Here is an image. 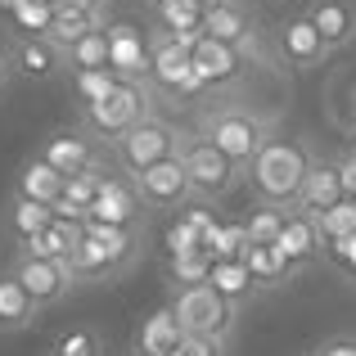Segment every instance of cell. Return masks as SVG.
Masks as SVG:
<instances>
[{
    "label": "cell",
    "mask_w": 356,
    "mask_h": 356,
    "mask_svg": "<svg viewBox=\"0 0 356 356\" xmlns=\"http://www.w3.org/2000/svg\"><path fill=\"white\" fill-rule=\"evenodd\" d=\"M194 136L208 140L217 154H226L230 163H239L248 172V163L261 154L270 136H280V122L261 108H248V104H208L199 113V127Z\"/></svg>",
    "instance_id": "1"
},
{
    "label": "cell",
    "mask_w": 356,
    "mask_h": 356,
    "mask_svg": "<svg viewBox=\"0 0 356 356\" xmlns=\"http://www.w3.org/2000/svg\"><path fill=\"white\" fill-rule=\"evenodd\" d=\"M307 167H312V149L302 140L289 136H270L261 145V154L248 163V185L257 194V203H275V208H293L298 190L307 181Z\"/></svg>",
    "instance_id": "2"
},
{
    "label": "cell",
    "mask_w": 356,
    "mask_h": 356,
    "mask_svg": "<svg viewBox=\"0 0 356 356\" xmlns=\"http://www.w3.org/2000/svg\"><path fill=\"white\" fill-rule=\"evenodd\" d=\"M176 158H181V167H185L194 203H221L248 181V172H243L239 163H230L208 140H199L194 131H181V127H176Z\"/></svg>",
    "instance_id": "3"
},
{
    "label": "cell",
    "mask_w": 356,
    "mask_h": 356,
    "mask_svg": "<svg viewBox=\"0 0 356 356\" xmlns=\"http://www.w3.org/2000/svg\"><path fill=\"white\" fill-rule=\"evenodd\" d=\"M154 104H158V95L149 90L145 77H122L99 104H81V131H90L99 145H108V140H118L127 127H136L140 118L158 113Z\"/></svg>",
    "instance_id": "4"
},
{
    "label": "cell",
    "mask_w": 356,
    "mask_h": 356,
    "mask_svg": "<svg viewBox=\"0 0 356 356\" xmlns=\"http://www.w3.org/2000/svg\"><path fill=\"white\" fill-rule=\"evenodd\" d=\"M104 149L113 154V163H118L122 176H140L145 167L176 158V127L167 118L149 113V118H140L136 127H127L118 140H108Z\"/></svg>",
    "instance_id": "5"
},
{
    "label": "cell",
    "mask_w": 356,
    "mask_h": 356,
    "mask_svg": "<svg viewBox=\"0 0 356 356\" xmlns=\"http://www.w3.org/2000/svg\"><path fill=\"white\" fill-rule=\"evenodd\" d=\"M145 50H149V63H145V81L154 95H181V99H194L203 95L199 77H194V63H190V45L176 41L167 32H149L145 36Z\"/></svg>",
    "instance_id": "6"
},
{
    "label": "cell",
    "mask_w": 356,
    "mask_h": 356,
    "mask_svg": "<svg viewBox=\"0 0 356 356\" xmlns=\"http://www.w3.org/2000/svg\"><path fill=\"white\" fill-rule=\"evenodd\" d=\"M172 316L181 321L185 334H199V339H217L226 343L239 325V307L226 302L212 284H190V289H176L172 302Z\"/></svg>",
    "instance_id": "7"
},
{
    "label": "cell",
    "mask_w": 356,
    "mask_h": 356,
    "mask_svg": "<svg viewBox=\"0 0 356 356\" xmlns=\"http://www.w3.org/2000/svg\"><path fill=\"white\" fill-rule=\"evenodd\" d=\"M203 36L230 45L235 54H243V63H252V59H257V63H270V59H275V54L266 50V41H261L252 14L239 5V0H226V5L203 9Z\"/></svg>",
    "instance_id": "8"
},
{
    "label": "cell",
    "mask_w": 356,
    "mask_h": 356,
    "mask_svg": "<svg viewBox=\"0 0 356 356\" xmlns=\"http://www.w3.org/2000/svg\"><path fill=\"white\" fill-rule=\"evenodd\" d=\"M127 181H131V190H136L140 208H149V212H181L185 203H194L181 158L154 163V167H145L140 176H127Z\"/></svg>",
    "instance_id": "9"
},
{
    "label": "cell",
    "mask_w": 356,
    "mask_h": 356,
    "mask_svg": "<svg viewBox=\"0 0 356 356\" xmlns=\"http://www.w3.org/2000/svg\"><path fill=\"white\" fill-rule=\"evenodd\" d=\"M9 275L27 289V298H32L41 312H45V307H59L63 298L77 289L68 261H59V257H27V252H18L14 266H9Z\"/></svg>",
    "instance_id": "10"
},
{
    "label": "cell",
    "mask_w": 356,
    "mask_h": 356,
    "mask_svg": "<svg viewBox=\"0 0 356 356\" xmlns=\"http://www.w3.org/2000/svg\"><path fill=\"white\" fill-rule=\"evenodd\" d=\"M36 158L50 163L54 172L68 181V176H81V172H90V167L104 163V145L81 127H63V131H50V136L41 140V154Z\"/></svg>",
    "instance_id": "11"
},
{
    "label": "cell",
    "mask_w": 356,
    "mask_h": 356,
    "mask_svg": "<svg viewBox=\"0 0 356 356\" xmlns=\"http://www.w3.org/2000/svg\"><path fill=\"white\" fill-rule=\"evenodd\" d=\"M5 63H9V77H23V81H50V77H59V68H63V54L54 50L45 36H23V32H14L5 45Z\"/></svg>",
    "instance_id": "12"
},
{
    "label": "cell",
    "mask_w": 356,
    "mask_h": 356,
    "mask_svg": "<svg viewBox=\"0 0 356 356\" xmlns=\"http://www.w3.org/2000/svg\"><path fill=\"white\" fill-rule=\"evenodd\" d=\"M270 248L280 252V261H284V270H289V280L298 275V270H307L316 257H321V230H316V217H307V212H293L289 208V217H284V226H280V235Z\"/></svg>",
    "instance_id": "13"
},
{
    "label": "cell",
    "mask_w": 356,
    "mask_h": 356,
    "mask_svg": "<svg viewBox=\"0 0 356 356\" xmlns=\"http://www.w3.org/2000/svg\"><path fill=\"white\" fill-rule=\"evenodd\" d=\"M275 59H284L293 72H307V68H321V63L330 59V50H325L321 32H316L302 14H293L275 27Z\"/></svg>",
    "instance_id": "14"
},
{
    "label": "cell",
    "mask_w": 356,
    "mask_h": 356,
    "mask_svg": "<svg viewBox=\"0 0 356 356\" xmlns=\"http://www.w3.org/2000/svg\"><path fill=\"white\" fill-rule=\"evenodd\" d=\"M190 63H194V77H199L203 90H226L235 86V81L243 77V54H235L230 45L212 41V36H199V41L190 45Z\"/></svg>",
    "instance_id": "15"
},
{
    "label": "cell",
    "mask_w": 356,
    "mask_h": 356,
    "mask_svg": "<svg viewBox=\"0 0 356 356\" xmlns=\"http://www.w3.org/2000/svg\"><path fill=\"white\" fill-rule=\"evenodd\" d=\"M302 18L321 32L325 50H348L356 41V0H312L302 9Z\"/></svg>",
    "instance_id": "16"
},
{
    "label": "cell",
    "mask_w": 356,
    "mask_h": 356,
    "mask_svg": "<svg viewBox=\"0 0 356 356\" xmlns=\"http://www.w3.org/2000/svg\"><path fill=\"white\" fill-rule=\"evenodd\" d=\"M140 199L136 190H131L127 176H108L104 185H99L95 203H90L86 221H99V226H140Z\"/></svg>",
    "instance_id": "17"
},
{
    "label": "cell",
    "mask_w": 356,
    "mask_h": 356,
    "mask_svg": "<svg viewBox=\"0 0 356 356\" xmlns=\"http://www.w3.org/2000/svg\"><path fill=\"white\" fill-rule=\"evenodd\" d=\"M334 203H343L339 163H330V158H312V167H307V181H302V190H298V199H293V212L321 217V212L334 208Z\"/></svg>",
    "instance_id": "18"
},
{
    "label": "cell",
    "mask_w": 356,
    "mask_h": 356,
    "mask_svg": "<svg viewBox=\"0 0 356 356\" xmlns=\"http://www.w3.org/2000/svg\"><path fill=\"white\" fill-rule=\"evenodd\" d=\"M181 339H185V330H181V321L172 316V307H158V312H149L145 321H140L136 352L140 356H176Z\"/></svg>",
    "instance_id": "19"
},
{
    "label": "cell",
    "mask_w": 356,
    "mask_h": 356,
    "mask_svg": "<svg viewBox=\"0 0 356 356\" xmlns=\"http://www.w3.org/2000/svg\"><path fill=\"white\" fill-rule=\"evenodd\" d=\"M63 261H68L77 289H81V284H104V280H118V275H122V266H118V261L108 257V252L99 248L90 235H81L77 243H72V252H68Z\"/></svg>",
    "instance_id": "20"
},
{
    "label": "cell",
    "mask_w": 356,
    "mask_h": 356,
    "mask_svg": "<svg viewBox=\"0 0 356 356\" xmlns=\"http://www.w3.org/2000/svg\"><path fill=\"white\" fill-rule=\"evenodd\" d=\"M158 32L176 36V41L194 45L203 36V0H167V5H154Z\"/></svg>",
    "instance_id": "21"
},
{
    "label": "cell",
    "mask_w": 356,
    "mask_h": 356,
    "mask_svg": "<svg viewBox=\"0 0 356 356\" xmlns=\"http://www.w3.org/2000/svg\"><path fill=\"white\" fill-rule=\"evenodd\" d=\"M99 27H108V23H104V18H95V14H86V9L54 5V18H50V32H45V41H50L59 54H68L72 45L81 41V36L99 32Z\"/></svg>",
    "instance_id": "22"
},
{
    "label": "cell",
    "mask_w": 356,
    "mask_h": 356,
    "mask_svg": "<svg viewBox=\"0 0 356 356\" xmlns=\"http://www.w3.org/2000/svg\"><path fill=\"white\" fill-rule=\"evenodd\" d=\"M145 63H149L145 36L136 27H108V68L118 77H145Z\"/></svg>",
    "instance_id": "23"
},
{
    "label": "cell",
    "mask_w": 356,
    "mask_h": 356,
    "mask_svg": "<svg viewBox=\"0 0 356 356\" xmlns=\"http://www.w3.org/2000/svg\"><path fill=\"white\" fill-rule=\"evenodd\" d=\"M14 194H18V199H32V203L54 208V199L63 194V176L54 172L50 163H41V158H27L23 172L14 176Z\"/></svg>",
    "instance_id": "24"
},
{
    "label": "cell",
    "mask_w": 356,
    "mask_h": 356,
    "mask_svg": "<svg viewBox=\"0 0 356 356\" xmlns=\"http://www.w3.org/2000/svg\"><path fill=\"white\" fill-rule=\"evenodd\" d=\"M41 316V307L27 298V289L18 284L14 275H0V334H18V330H27V325Z\"/></svg>",
    "instance_id": "25"
},
{
    "label": "cell",
    "mask_w": 356,
    "mask_h": 356,
    "mask_svg": "<svg viewBox=\"0 0 356 356\" xmlns=\"http://www.w3.org/2000/svg\"><path fill=\"white\" fill-rule=\"evenodd\" d=\"M239 261H243V270L252 275V284H257V289H275V284H284V280H289L284 261H280V252L270 248V243H243Z\"/></svg>",
    "instance_id": "26"
},
{
    "label": "cell",
    "mask_w": 356,
    "mask_h": 356,
    "mask_svg": "<svg viewBox=\"0 0 356 356\" xmlns=\"http://www.w3.org/2000/svg\"><path fill=\"white\" fill-rule=\"evenodd\" d=\"M86 235L95 239L122 270H127L131 261H136V252H140V226H99V221H86Z\"/></svg>",
    "instance_id": "27"
},
{
    "label": "cell",
    "mask_w": 356,
    "mask_h": 356,
    "mask_svg": "<svg viewBox=\"0 0 356 356\" xmlns=\"http://www.w3.org/2000/svg\"><path fill=\"white\" fill-rule=\"evenodd\" d=\"M208 284L217 289L226 302H235V307H243L252 293H257V284H252V275L243 270V261H239V257H230V261H212Z\"/></svg>",
    "instance_id": "28"
},
{
    "label": "cell",
    "mask_w": 356,
    "mask_h": 356,
    "mask_svg": "<svg viewBox=\"0 0 356 356\" xmlns=\"http://www.w3.org/2000/svg\"><path fill=\"white\" fill-rule=\"evenodd\" d=\"M5 221H9V235L23 243V239L41 235V230L54 221V212L45 208V203H32V199H18V194H14V199H9V217Z\"/></svg>",
    "instance_id": "29"
},
{
    "label": "cell",
    "mask_w": 356,
    "mask_h": 356,
    "mask_svg": "<svg viewBox=\"0 0 356 356\" xmlns=\"http://www.w3.org/2000/svg\"><path fill=\"white\" fill-rule=\"evenodd\" d=\"M284 217H289V208H275V203H252L248 217L239 221V226H243V243H275Z\"/></svg>",
    "instance_id": "30"
},
{
    "label": "cell",
    "mask_w": 356,
    "mask_h": 356,
    "mask_svg": "<svg viewBox=\"0 0 356 356\" xmlns=\"http://www.w3.org/2000/svg\"><path fill=\"white\" fill-rule=\"evenodd\" d=\"M63 68L72 72H90V68H108V27H99V32L81 36L77 45H72L68 54H63Z\"/></svg>",
    "instance_id": "31"
},
{
    "label": "cell",
    "mask_w": 356,
    "mask_h": 356,
    "mask_svg": "<svg viewBox=\"0 0 356 356\" xmlns=\"http://www.w3.org/2000/svg\"><path fill=\"white\" fill-rule=\"evenodd\" d=\"M316 230H321V243H334V239L356 235V208H352V199H343V203H334V208H325L321 217H316Z\"/></svg>",
    "instance_id": "32"
},
{
    "label": "cell",
    "mask_w": 356,
    "mask_h": 356,
    "mask_svg": "<svg viewBox=\"0 0 356 356\" xmlns=\"http://www.w3.org/2000/svg\"><path fill=\"white\" fill-rule=\"evenodd\" d=\"M118 72L113 68H90V72H72V90H77V104H99L108 90L118 86Z\"/></svg>",
    "instance_id": "33"
},
{
    "label": "cell",
    "mask_w": 356,
    "mask_h": 356,
    "mask_svg": "<svg viewBox=\"0 0 356 356\" xmlns=\"http://www.w3.org/2000/svg\"><path fill=\"white\" fill-rule=\"evenodd\" d=\"M9 18H14V32L45 36V32H50V18H54V5H50V0H23Z\"/></svg>",
    "instance_id": "34"
},
{
    "label": "cell",
    "mask_w": 356,
    "mask_h": 356,
    "mask_svg": "<svg viewBox=\"0 0 356 356\" xmlns=\"http://www.w3.org/2000/svg\"><path fill=\"white\" fill-rule=\"evenodd\" d=\"M50 352L54 356H104V339L95 330H86V325H77V330H63Z\"/></svg>",
    "instance_id": "35"
},
{
    "label": "cell",
    "mask_w": 356,
    "mask_h": 356,
    "mask_svg": "<svg viewBox=\"0 0 356 356\" xmlns=\"http://www.w3.org/2000/svg\"><path fill=\"white\" fill-rule=\"evenodd\" d=\"M167 270H172V280L181 289H190V284H208V275H212V257L208 252H185V257H172L167 261Z\"/></svg>",
    "instance_id": "36"
},
{
    "label": "cell",
    "mask_w": 356,
    "mask_h": 356,
    "mask_svg": "<svg viewBox=\"0 0 356 356\" xmlns=\"http://www.w3.org/2000/svg\"><path fill=\"white\" fill-rule=\"evenodd\" d=\"M185 252H203V230L181 217L167 230V257H185Z\"/></svg>",
    "instance_id": "37"
},
{
    "label": "cell",
    "mask_w": 356,
    "mask_h": 356,
    "mask_svg": "<svg viewBox=\"0 0 356 356\" xmlns=\"http://www.w3.org/2000/svg\"><path fill=\"white\" fill-rule=\"evenodd\" d=\"M325 257L334 261V266L343 270L348 280H356V235H348V239H334V243H325Z\"/></svg>",
    "instance_id": "38"
},
{
    "label": "cell",
    "mask_w": 356,
    "mask_h": 356,
    "mask_svg": "<svg viewBox=\"0 0 356 356\" xmlns=\"http://www.w3.org/2000/svg\"><path fill=\"white\" fill-rule=\"evenodd\" d=\"M176 356H226V343H217V339H199V334H185L181 348H176Z\"/></svg>",
    "instance_id": "39"
},
{
    "label": "cell",
    "mask_w": 356,
    "mask_h": 356,
    "mask_svg": "<svg viewBox=\"0 0 356 356\" xmlns=\"http://www.w3.org/2000/svg\"><path fill=\"white\" fill-rule=\"evenodd\" d=\"M312 356H356V334H330Z\"/></svg>",
    "instance_id": "40"
},
{
    "label": "cell",
    "mask_w": 356,
    "mask_h": 356,
    "mask_svg": "<svg viewBox=\"0 0 356 356\" xmlns=\"http://www.w3.org/2000/svg\"><path fill=\"white\" fill-rule=\"evenodd\" d=\"M339 181H343V199H356V158H339Z\"/></svg>",
    "instance_id": "41"
},
{
    "label": "cell",
    "mask_w": 356,
    "mask_h": 356,
    "mask_svg": "<svg viewBox=\"0 0 356 356\" xmlns=\"http://www.w3.org/2000/svg\"><path fill=\"white\" fill-rule=\"evenodd\" d=\"M54 5H72V9H86V14L104 18L108 23V0H54Z\"/></svg>",
    "instance_id": "42"
},
{
    "label": "cell",
    "mask_w": 356,
    "mask_h": 356,
    "mask_svg": "<svg viewBox=\"0 0 356 356\" xmlns=\"http://www.w3.org/2000/svg\"><path fill=\"white\" fill-rule=\"evenodd\" d=\"M9 81V63H5V50H0V86Z\"/></svg>",
    "instance_id": "43"
},
{
    "label": "cell",
    "mask_w": 356,
    "mask_h": 356,
    "mask_svg": "<svg viewBox=\"0 0 356 356\" xmlns=\"http://www.w3.org/2000/svg\"><path fill=\"white\" fill-rule=\"evenodd\" d=\"M18 5H23V0H0V9H9V14H14Z\"/></svg>",
    "instance_id": "44"
},
{
    "label": "cell",
    "mask_w": 356,
    "mask_h": 356,
    "mask_svg": "<svg viewBox=\"0 0 356 356\" xmlns=\"http://www.w3.org/2000/svg\"><path fill=\"white\" fill-rule=\"evenodd\" d=\"M352 158H356V140H352Z\"/></svg>",
    "instance_id": "45"
},
{
    "label": "cell",
    "mask_w": 356,
    "mask_h": 356,
    "mask_svg": "<svg viewBox=\"0 0 356 356\" xmlns=\"http://www.w3.org/2000/svg\"><path fill=\"white\" fill-rule=\"evenodd\" d=\"M136 356H140V352H136Z\"/></svg>",
    "instance_id": "46"
},
{
    "label": "cell",
    "mask_w": 356,
    "mask_h": 356,
    "mask_svg": "<svg viewBox=\"0 0 356 356\" xmlns=\"http://www.w3.org/2000/svg\"><path fill=\"white\" fill-rule=\"evenodd\" d=\"M50 356H54V352H50Z\"/></svg>",
    "instance_id": "47"
}]
</instances>
